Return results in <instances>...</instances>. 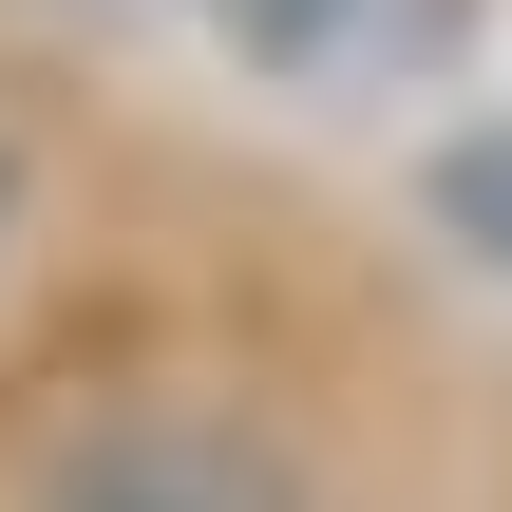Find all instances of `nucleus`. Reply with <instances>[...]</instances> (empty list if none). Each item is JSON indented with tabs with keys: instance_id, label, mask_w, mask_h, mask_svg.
I'll return each mask as SVG.
<instances>
[{
	"instance_id": "f257e3e1",
	"label": "nucleus",
	"mask_w": 512,
	"mask_h": 512,
	"mask_svg": "<svg viewBox=\"0 0 512 512\" xmlns=\"http://www.w3.org/2000/svg\"><path fill=\"white\" fill-rule=\"evenodd\" d=\"M38 512H304V456L228 399H114L38 456Z\"/></svg>"
},
{
	"instance_id": "f03ea898",
	"label": "nucleus",
	"mask_w": 512,
	"mask_h": 512,
	"mask_svg": "<svg viewBox=\"0 0 512 512\" xmlns=\"http://www.w3.org/2000/svg\"><path fill=\"white\" fill-rule=\"evenodd\" d=\"M247 57H342V38H380V0H209Z\"/></svg>"
},
{
	"instance_id": "7ed1b4c3",
	"label": "nucleus",
	"mask_w": 512,
	"mask_h": 512,
	"mask_svg": "<svg viewBox=\"0 0 512 512\" xmlns=\"http://www.w3.org/2000/svg\"><path fill=\"white\" fill-rule=\"evenodd\" d=\"M0 247H19V133H0Z\"/></svg>"
}]
</instances>
